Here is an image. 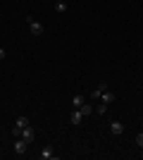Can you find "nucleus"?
<instances>
[{"mask_svg":"<svg viewBox=\"0 0 143 160\" xmlns=\"http://www.w3.org/2000/svg\"><path fill=\"white\" fill-rule=\"evenodd\" d=\"M26 24H29V31H31V36H43V24L38 19H34L31 14L26 17Z\"/></svg>","mask_w":143,"mask_h":160,"instance_id":"nucleus-1","label":"nucleus"},{"mask_svg":"<svg viewBox=\"0 0 143 160\" xmlns=\"http://www.w3.org/2000/svg\"><path fill=\"white\" fill-rule=\"evenodd\" d=\"M26 148H29V143L24 139H14V153H17V155H24V153H26Z\"/></svg>","mask_w":143,"mask_h":160,"instance_id":"nucleus-2","label":"nucleus"},{"mask_svg":"<svg viewBox=\"0 0 143 160\" xmlns=\"http://www.w3.org/2000/svg\"><path fill=\"white\" fill-rule=\"evenodd\" d=\"M19 139H24L26 143H31V141H34V127H31V124H26V127L21 129V136H19Z\"/></svg>","mask_w":143,"mask_h":160,"instance_id":"nucleus-3","label":"nucleus"},{"mask_svg":"<svg viewBox=\"0 0 143 160\" xmlns=\"http://www.w3.org/2000/svg\"><path fill=\"white\" fill-rule=\"evenodd\" d=\"M110 134H112V136L124 134V124H122V122H110Z\"/></svg>","mask_w":143,"mask_h":160,"instance_id":"nucleus-4","label":"nucleus"},{"mask_svg":"<svg viewBox=\"0 0 143 160\" xmlns=\"http://www.w3.org/2000/svg\"><path fill=\"white\" fill-rule=\"evenodd\" d=\"M81 120H83V115L79 112V110H74V112H72V117H69V122H72V127H79V124H81Z\"/></svg>","mask_w":143,"mask_h":160,"instance_id":"nucleus-5","label":"nucleus"},{"mask_svg":"<svg viewBox=\"0 0 143 160\" xmlns=\"http://www.w3.org/2000/svg\"><path fill=\"white\" fill-rule=\"evenodd\" d=\"M38 155H41L43 160H50V158H55V153H53V148H50V146H43Z\"/></svg>","mask_w":143,"mask_h":160,"instance_id":"nucleus-6","label":"nucleus"},{"mask_svg":"<svg viewBox=\"0 0 143 160\" xmlns=\"http://www.w3.org/2000/svg\"><path fill=\"white\" fill-rule=\"evenodd\" d=\"M100 100H102V103H105V105H110V103H112V100H115V93H112V91H110V88H107V91H102Z\"/></svg>","mask_w":143,"mask_h":160,"instance_id":"nucleus-7","label":"nucleus"},{"mask_svg":"<svg viewBox=\"0 0 143 160\" xmlns=\"http://www.w3.org/2000/svg\"><path fill=\"white\" fill-rule=\"evenodd\" d=\"M79 112H81L83 117H88V115H93V108H91V103H83V105H79Z\"/></svg>","mask_w":143,"mask_h":160,"instance_id":"nucleus-8","label":"nucleus"},{"mask_svg":"<svg viewBox=\"0 0 143 160\" xmlns=\"http://www.w3.org/2000/svg\"><path fill=\"white\" fill-rule=\"evenodd\" d=\"M55 10H57V12H67V0H57V2H55Z\"/></svg>","mask_w":143,"mask_h":160,"instance_id":"nucleus-9","label":"nucleus"},{"mask_svg":"<svg viewBox=\"0 0 143 160\" xmlns=\"http://www.w3.org/2000/svg\"><path fill=\"white\" fill-rule=\"evenodd\" d=\"M95 112H98V115H105V112H107V105H105V103L100 100V105L95 108Z\"/></svg>","mask_w":143,"mask_h":160,"instance_id":"nucleus-10","label":"nucleus"},{"mask_svg":"<svg viewBox=\"0 0 143 160\" xmlns=\"http://www.w3.org/2000/svg\"><path fill=\"white\" fill-rule=\"evenodd\" d=\"M72 100H74V105H76V108L86 103V98H83V96H74V98H72Z\"/></svg>","mask_w":143,"mask_h":160,"instance_id":"nucleus-11","label":"nucleus"},{"mask_svg":"<svg viewBox=\"0 0 143 160\" xmlns=\"http://www.w3.org/2000/svg\"><path fill=\"white\" fill-rule=\"evenodd\" d=\"M100 96H102V91H100V88H95L93 93H91V98H93V100H95V98H100Z\"/></svg>","mask_w":143,"mask_h":160,"instance_id":"nucleus-12","label":"nucleus"},{"mask_svg":"<svg viewBox=\"0 0 143 160\" xmlns=\"http://www.w3.org/2000/svg\"><path fill=\"white\" fill-rule=\"evenodd\" d=\"M136 143L143 148V132H141V134H136Z\"/></svg>","mask_w":143,"mask_h":160,"instance_id":"nucleus-13","label":"nucleus"},{"mask_svg":"<svg viewBox=\"0 0 143 160\" xmlns=\"http://www.w3.org/2000/svg\"><path fill=\"white\" fill-rule=\"evenodd\" d=\"M2 58H5V48H0V60H2Z\"/></svg>","mask_w":143,"mask_h":160,"instance_id":"nucleus-14","label":"nucleus"},{"mask_svg":"<svg viewBox=\"0 0 143 160\" xmlns=\"http://www.w3.org/2000/svg\"><path fill=\"white\" fill-rule=\"evenodd\" d=\"M141 160H143V151H141Z\"/></svg>","mask_w":143,"mask_h":160,"instance_id":"nucleus-15","label":"nucleus"}]
</instances>
